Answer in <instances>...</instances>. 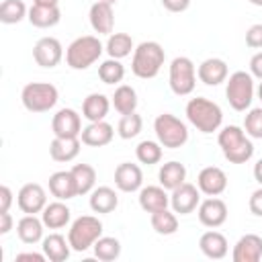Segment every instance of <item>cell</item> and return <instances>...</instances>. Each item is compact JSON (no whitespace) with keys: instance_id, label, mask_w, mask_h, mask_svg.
I'll list each match as a JSON object with an SVG mask.
<instances>
[{"instance_id":"1","label":"cell","mask_w":262,"mask_h":262,"mask_svg":"<svg viewBox=\"0 0 262 262\" xmlns=\"http://www.w3.org/2000/svg\"><path fill=\"white\" fill-rule=\"evenodd\" d=\"M217 143L223 151V158L231 164H246L254 156V143L250 135L237 125L223 127L217 135Z\"/></svg>"},{"instance_id":"2","label":"cell","mask_w":262,"mask_h":262,"mask_svg":"<svg viewBox=\"0 0 262 262\" xmlns=\"http://www.w3.org/2000/svg\"><path fill=\"white\" fill-rule=\"evenodd\" d=\"M164 59H166V53L158 41H141L133 49L131 72L141 80H151L160 74Z\"/></svg>"},{"instance_id":"3","label":"cell","mask_w":262,"mask_h":262,"mask_svg":"<svg viewBox=\"0 0 262 262\" xmlns=\"http://www.w3.org/2000/svg\"><path fill=\"white\" fill-rule=\"evenodd\" d=\"M186 119L192 127H196V131L201 133H213L221 127V121H223V113H221V106L205 96H196V98H190L186 102Z\"/></svg>"},{"instance_id":"4","label":"cell","mask_w":262,"mask_h":262,"mask_svg":"<svg viewBox=\"0 0 262 262\" xmlns=\"http://www.w3.org/2000/svg\"><path fill=\"white\" fill-rule=\"evenodd\" d=\"M104 47L100 43L98 37L94 35H84L74 39L68 49H66V63L72 70H86L90 68L94 61H98V57L102 55Z\"/></svg>"},{"instance_id":"5","label":"cell","mask_w":262,"mask_h":262,"mask_svg":"<svg viewBox=\"0 0 262 262\" xmlns=\"http://www.w3.org/2000/svg\"><path fill=\"white\" fill-rule=\"evenodd\" d=\"M154 131L162 147L178 149L188 141V127L184 121L174 117L172 113H162L154 121Z\"/></svg>"},{"instance_id":"6","label":"cell","mask_w":262,"mask_h":262,"mask_svg":"<svg viewBox=\"0 0 262 262\" xmlns=\"http://www.w3.org/2000/svg\"><path fill=\"white\" fill-rule=\"evenodd\" d=\"M225 82H227L225 96H227L229 106L233 111H239V113L248 111L252 100H254V76L250 72L237 70Z\"/></svg>"},{"instance_id":"7","label":"cell","mask_w":262,"mask_h":262,"mask_svg":"<svg viewBox=\"0 0 262 262\" xmlns=\"http://www.w3.org/2000/svg\"><path fill=\"white\" fill-rule=\"evenodd\" d=\"M59 92L49 82H31L23 88L20 100L29 113H47L57 104Z\"/></svg>"},{"instance_id":"8","label":"cell","mask_w":262,"mask_h":262,"mask_svg":"<svg viewBox=\"0 0 262 262\" xmlns=\"http://www.w3.org/2000/svg\"><path fill=\"white\" fill-rule=\"evenodd\" d=\"M102 235V221L94 215H82L78 217L68 231V239L74 252H86L94 246V242Z\"/></svg>"},{"instance_id":"9","label":"cell","mask_w":262,"mask_h":262,"mask_svg":"<svg viewBox=\"0 0 262 262\" xmlns=\"http://www.w3.org/2000/svg\"><path fill=\"white\" fill-rule=\"evenodd\" d=\"M168 84L170 90L176 96H188L194 86H196V68L190 57H174L170 63V74H168Z\"/></svg>"},{"instance_id":"10","label":"cell","mask_w":262,"mask_h":262,"mask_svg":"<svg viewBox=\"0 0 262 262\" xmlns=\"http://www.w3.org/2000/svg\"><path fill=\"white\" fill-rule=\"evenodd\" d=\"M16 205L23 213L27 215H37L45 209L47 205V192L41 184L37 182H29L25 186H20L18 194H16Z\"/></svg>"},{"instance_id":"11","label":"cell","mask_w":262,"mask_h":262,"mask_svg":"<svg viewBox=\"0 0 262 262\" xmlns=\"http://www.w3.org/2000/svg\"><path fill=\"white\" fill-rule=\"evenodd\" d=\"M199 203H201V190H199V186H194L190 182H182L170 194L172 211L174 213H180V215L192 213L199 207Z\"/></svg>"},{"instance_id":"12","label":"cell","mask_w":262,"mask_h":262,"mask_svg":"<svg viewBox=\"0 0 262 262\" xmlns=\"http://www.w3.org/2000/svg\"><path fill=\"white\" fill-rule=\"evenodd\" d=\"M196 215H199V221L205 227L215 229V227H221L227 221V205H225V201H221L217 196H209V199L199 203Z\"/></svg>"},{"instance_id":"13","label":"cell","mask_w":262,"mask_h":262,"mask_svg":"<svg viewBox=\"0 0 262 262\" xmlns=\"http://www.w3.org/2000/svg\"><path fill=\"white\" fill-rule=\"evenodd\" d=\"M63 57V47L55 37H41L33 47V59L41 68H55Z\"/></svg>"},{"instance_id":"14","label":"cell","mask_w":262,"mask_h":262,"mask_svg":"<svg viewBox=\"0 0 262 262\" xmlns=\"http://www.w3.org/2000/svg\"><path fill=\"white\" fill-rule=\"evenodd\" d=\"M51 131L55 137H80L82 119L74 108H59L51 119Z\"/></svg>"},{"instance_id":"15","label":"cell","mask_w":262,"mask_h":262,"mask_svg":"<svg viewBox=\"0 0 262 262\" xmlns=\"http://www.w3.org/2000/svg\"><path fill=\"white\" fill-rule=\"evenodd\" d=\"M196 186L207 196H219L227 188V174L217 166H207L199 172Z\"/></svg>"},{"instance_id":"16","label":"cell","mask_w":262,"mask_h":262,"mask_svg":"<svg viewBox=\"0 0 262 262\" xmlns=\"http://www.w3.org/2000/svg\"><path fill=\"white\" fill-rule=\"evenodd\" d=\"M143 184V172L137 164L131 162H121L115 168V186L121 192H135Z\"/></svg>"},{"instance_id":"17","label":"cell","mask_w":262,"mask_h":262,"mask_svg":"<svg viewBox=\"0 0 262 262\" xmlns=\"http://www.w3.org/2000/svg\"><path fill=\"white\" fill-rule=\"evenodd\" d=\"M90 18V27L94 29V33L98 35H111L113 27H115V12H113V4L104 2V0H96L90 6L88 12Z\"/></svg>"},{"instance_id":"18","label":"cell","mask_w":262,"mask_h":262,"mask_svg":"<svg viewBox=\"0 0 262 262\" xmlns=\"http://www.w3.org/2000/svg\"><path fill=\"white\" fill-rule=\"evenodd\" d=\"M233 262H258L262 258V237L256 233H246L237 239L231 252Z\"/></svg>"},{"instance_id":"19","label":"cell","mask_w":262,"mask_h":262,"mask_svg":"<svg viewBox=\"0 0 262 262\" xmlns=\"http://www.w3.org/2000/svg\"><path fill=\"white\" fill-rule=\"evenodd\" d=\"M115 137V131H113V125L106 123V121H94V123H88L82 133H80V139L84 145H90V147H102V145H108Z\"/></svg>"},{"instance_id":"20","label":"cell","mask_w":262,"mask_h":262,"mask_svg":"<svg viewBox=\"0 0 262 262\" xmlns=\"http://www.w3.org/2000/svg\"><path fill=\"white\" fill-rule=\"evenodd\" d=\"M227 63L221 57H209L205 61H201V66L196 68V76L203 84L207 86H219L221 82L227 80Z\"/></svg>"},{"instance_id":"21","label":"cell","mask_w":262,"mask_h":262,"mask_svg":"<svg viewBox=\"0 0 262 262\" xmlns=\"http://www.w3.org/2000/svg\"><path fill=\"white\" fill-rule=\"evenodd\" d=\"M49 192L59 201H70L78 196L76 180L72 176V170H59L49 176Z\"/></svg>"},{"instance_id":"22","label":"cell","mask_w":262,"mask_h":262,"mask_svg":"<svg viewBox=\"0 0 262 262\" xmlns=\"http://www.w3.org/2000/svg\"><path fill=\"white\" fill-rule=\"evenodd\" d=\"M199 248H201V252H203L207 258H211V260H221V258L227 256L229 244H227V237H225L223 233L211 229V231H205V233L201 235Z\"/></svg>"},{"instance_id":"23","label":"cell","mask_w":262,"mask_h":262,"mask_svg":"<svg viewBox=\"0 0 262 262\" xmlns=\"http://www.w3.org/2000/svg\"><path fill=\"white\" fill-rule=\"evenodd\" d=\"M170 205V196L166 192V188L160 184V186H143L139 188V207L145 211V213H156L160 209H166Z\"/></svg>"},{"instance_id":"24","label":"cell","mask_w":262,"mask_h":262,"mask_svg":"<svg viewBox=\"0 0 262 262\" xmlns=\"http://www.w3.org/2000/svg\"><path fill=\"white\" fill-rule=\"evenodd\" d=\"M80 137H53L49 143V156L55 162H72L80 154Z\"/></svg>"},{"instance_id":"25","label":"cell","mask_w":262,"mask_h":262,"mask_svg":"<svg viewBox=\"0 0 262 262\" xmlns=\"http://www.w3.org/2000/svg\"><path fill=\"white\" fill-rule=\"evenodd\" d=\"M41 219H43L45 227H49V229H61V227H66L70 223L72 211H70V207L63 201L57 199V201L45 205V209L41 211Z\"/></svg>"},{"instance_id":"26","label":"cell","mask_w":262,"mask_h":262,"mask_svg":"<svg viewBox=\"0 0 262 262\" xmlns=\"http://www.w3.org/2000/svg\"><path fill=\"white\" fill-rule=\"evenodd\" d=\"M41 248H43V254L47 256V260H51V262H66L72 252L70 239H66L61 233H49L47 237H43Z\"/></svg>"},{"instance_id":"27","label":"cell","mask_w":262,"mask_h":262,"mask_svg":"<svg viewBox=\"0 0 262 262\" xmlns=\"http://www.w3.org/2000/svg\"><path fill=\"white\" fill-rule=\"evenodd\" d=\"M111 100L108 96L100 94V92H92L84 98L82 102V117L88 119L90 123L94 121H104V117L108 115V108H111Z\"/></svg>"},{"instance_id":"28","label":"cell","mask_w":262,"mask_h":262,"mask_svg":"<svg viewBox=\"0 0 262 262\" xmlns=\"http://www.w3.org/2000/svg\"><path fill=\"white\" fill-rule=\"evenodd\" d=\"M43 219H39L37 215H27L18 219L16 223V235L23 244H37L43 239Z\"/></svg>"},{"instance_id":"29","label":"cell","mask_w":262,"mask_h":262,"mask_svg":"<svg viewBox=\"0 0 262 262\" xmlns=\"http://www.w3.org/2000/svg\"><path fill=\"white\" fill-rule=\"evenodd\" d=\"M27 18L37 29H49V27H55L61 20V10H59V6H39V4H33L29 8Z\"/></svg>"},{"instance_id":"30","label":"cell","mask_w":262,"mask_h":262,"mask_svg":"<svg viewBox=\"0 0 262 262\" xmlns=\"http://www.w3.org/2000/svg\"><path fill=\"white\" fill-rule=\"evenodd\" d=\"M90 209L94 213H113L119 205V196L111 186H94V190L90 192V201H88Z\"/></svg>"},{"instance_id":"31","label":"cell","mask_w":262,"mask_h":262,"mask_svg":"<svg viewBox=\"0 0 262 262\" xmlns=\"http://www.w3.org/2000/svg\"><path fill=\"white\" fill-rule=\"evenodd\" d=\"M158 180H160V184L166 190H174L176 186L186 182V168H184V164H180L176 160L162 164V168L158 172Z\"/></svg>"},{"instance_id":"32","label":"cell","mask_w":262,"mask_h":262,"mask_svg":"<svg viewBox=\"0 0 262 262\" xmlns=\"http://www.w3.org/2000/svg\"><path fill=\"white\" fill-rule=\"evenodd\" d=\"M133 49H135L133 39L127 33H111L106 39V45H104V51L108 53V57H115V59H123V57L131 55Z\"/></svg>"},{"instance_id":"33","label":"cell","mask_w":262,"mask_h":262,"mask_svg":"<svg viewBox=\"0 0 262 262\" xmlns=\"http://www.w3.org/2000/svg\"><path fill=\"white\" fill-rule=\"evenodd\" d=\"M111 102H113L115 111L121 113V115L135 113V108H137V92H135L133 86H129V84H121V86L115 90Z\"/></svg>"},{"instance_id":"34","label":"cell","mask_w":262,"mask_h":262,"mask_svg":"<svg viewBox=\"0 0 262 262\" xmlns=\"http://www.w3.org/2000/svg\"><path fill=\"white\" fill-rule=\"evenodd\" d=\"M72 176L76 180L78 194H90L96 184V170L90 164H76L72 168Z\"/></svg>"},{"instance_id":"35","label":"cell","mask_w":262,"mask_h":262,"mask_svg":"<svg viewBox=\"0 0 262 262\" xmlns=\"http://www.w3.org/2000/svg\"><path fill=\"white\" fill-rule=\"evenodd\" d=\"M151 227L160 235H172L178 231V217L174 211H168V207L160 209V211L151 213Z\"/></svg>"},{"instance_id":"36","label":"cell","mask_w":262,"mask_h":262,"mask_svg":"<svg viewBox=\"0 0 262 262\" xmlns=\"http://www.w3.org/2000/svg\"><path fill=\"white\" fill-rule=\"evenodd\" d=\"M92 250H94V256H96L98 260H102V262H113V260H117V258L121 256V242H119L117 237H111V235H100V237L94 242Z\"/></svg>"},{"instance_id":"37","label":"cell","mask_w":262,"mask_h":262,"mask_svg":"<svg viewBox=\"0 0 262 262\" xmlns=\"http://www.w3.org/2000/svg\"><path fill=\"white\" fill-rule=\"evenodd\" d=\"M29 14L23 0H2L0 4V20L4 25H16Z\"/></svg>"},{"instance_id":"38","label":"cell","mask_w":262,"mask_h":262,"mask_svg":"<svg viewBox=\"0 0 262 262\" xmlns=\"http://www.w3.org/2000/svg\"><path fill=\"white\" fill-rule=\"evenodd\" d=\"M98 78L104 84H119L125 78V68L121 63V59L108 57L98 66Z\"/></svg>"},{"instance_id":"39","label":"cell","mask_w":262,"mask_h":262,"mask_svg":"<svg viewBox=\"0 0 262 262\" xmlns=\"http://www.w3.org/2000/svg\"><path fill=\"white\" fill-rule=\"evenodd\" d=\"M135 156L141 164L154 166L162 160V143L160 141H151V139H143L137 147H135Z\"/></svg>"},{"instance_id":"40","label":"cell","mask_w":262,"mask_h":262,"mask_svg":"<svg viewBox=\"0 0 262 262\" xmlns=\"http://www.w3.org/2000/svg\"><path fill=\"white\" fill-rule=\"evenodd\" d=\"M141 127H143V119L141 115L137 113H129V115H123L119 125H117V133L121 139H133L141 133Z\"/></svg>"},{"instance_id":"41","label":"cell","mask_w":262,"mask_h":262,"mask_svg":"<svg viewBox=\"0 0 262 262\" xmlns=\"http://www.w3.org/2000/svg\"><path fill=\"white\" fill-rule=\"evenodd\" d=\"M244 131L252 139H262V106L250 108V113L244 119Z\"/></svg>"},{"instance_id":"42","label":"cell","mask_w":262,"mask_h":262,"mask_svg":"<svg viewBox=\"0 0 262 262\" xmlns=\"http://www.w3.org/2000/svg\"><path fill=\"white\" fill-rule=\"evenodd\" d=\"M246 45L252 49L262 47V23H256L246 31Z\"/></svg>"},{"instance_id":"43","label":"cell","mask_w":262,"mask_h":262,"mask_svg":"<svg viewBox=\"0 0 262 262\" xmlns=\"http://www.w3.org/2000/svg\"><path fill=\"white\" fill-rule=\"evenodd\" d=\"M248 207H250V211H252L256 217H262V186L256 188V190L250 194Z\"/></svg>"},{"instance_id":"44","label":"cell","mask_w":262,"mask_h":262,"mask_svg":"<svg viewBox=\"0 0 262 262\" xmlns=\"http://www.w3.org/2000/svg\"><path fill=\"white\" fill-rule=\"evenodd\" d=\"M10 205H12V190L6 184H2L0 186V213L10 211Z\"/></svg>"},{"instance_id":"45","label":"cell","mask_w":262,"mask_h":262,"mask_svg":"<svg viewBox=\"0 0 262 262\" xmlns=\"http://www.w3.org/2000/svg\"><path fill=\"white\" fill-rule=\"evenodd\" d=\"M162 6L170 12H184L190 6V0H162Z\"/></svg>"},{"instance_id":"46","label":"cell","mask_w":262,"mask_h":262,"mask_svg":"<svg viewBox=\"0 0 262 262\" xmlns=\"http://www.w3.org/2000/svg\"><path fill=\"white\" fill-rule=\"evenodd\" d=\"M250 74L258 80H262V51L254 53L252 59H250Z\"/></svg>"},{"instance_id":"47","label":"cell","mask_w":262,"mask_h":262,"mask_svg":"<svg viewBox=\"0 0 262 262\" xmlns=\"http://www.w3.org/2000/svg\"><path fill=\"white\" fill-rule=\"evenodd\" d=\"M45 260H47V256L37 254V252H20L14 258V262H45Z\"/></svg>"},{"instance_id":"48","label":"cell","mask_w":262,"mask_h":262,"mask_svg":"<svg viewBox=\"0 0 262 262\" xmlns=\"http://www.w3.org/2000/svg\"><path fill=\"white\" fill-rule=\"evenodd\" d=\"M10 229H12V215L8 211L0 213V235H6Z\"/></svg>"},{"instance_id":"49","label":"cell","mask_w":262,"mask_h":262,"mask_svg":"<svg viewBox=\"0 0 262 262\" xmlns=\"http://www.w3.org/2000/svg\"><path fill=\"white\" fill-rule=\"evenodd\" d=\"M254 178H256V182L262 186V158L254 164Z\"/></svg>"},{"instance_id":"50","label":"cell","mask_w":262,"mask_h":262,"mask_svg":"<svg viewBox=\"0 0 262 262\" xmlns=\"http://www.w3.org/2000/svg\"><path fill=\"white\" fill-rule=\"evenodd\" d=\"M33 4H39V6H57L59 0H33Z\"/></svg>"},{"instance_id":"51","label":"cell","mask_w":262,"mask_h":262,"mask_svg":"<svg viewBox=\"0 0 262 262\" xmlns=\"http://www.w3.org/2000/svg\"><path fill=\"white\" fill-rule=\"evenodd\" d=\"M258 98L262 100V80H260V84H258Z\"/></svg>"},{"instance_id":"52","label":"cell","mask_w":262,"mask_h":262,"mask_svg":"<svg viewBox=\"0 0 262 262\" xmlns=\"http://www.w3.org/2000/svg\"><path fill=\"white\" fill-rule=\"evenodd\" d=\"M254 6H262V0H250Z\"/></svg>"},{"instance_id":"53","label":"cell","mask_w":262,"mask_h":262,"mask_svg":"<svg viewBox=\"0 0 262 262\" xmlns=\"http://www.w3.org/2000/svg\"><path fill=\"white\" fill-rule=\"evenodd\" d=\"M104 2H111V4H115V2H117V0H104Z\"/></svg>"}]
</instances>
